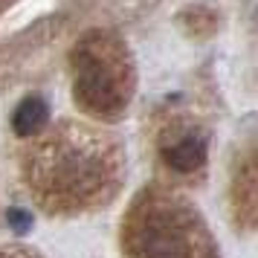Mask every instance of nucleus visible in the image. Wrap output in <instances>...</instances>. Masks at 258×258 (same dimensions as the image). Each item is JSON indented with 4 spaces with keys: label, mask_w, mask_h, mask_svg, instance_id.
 <instances>
[{
    "label": "nucleus",
    "mask_w": 258,
    "mask_h": 258,
    "mask_svg": "<svg viewBox=\"0 0 258 258\" xmlns=\"http://www.w3.org/2000/svg\"><path fill=\"white\" fill-rule=\"evenodd\" d=\"M163 157L174 171H195V168H200L206 163V140L186 137V140L174 142L171 148H165Z\"/></svg>",
    "instance_id": "obj_1"
},
{
    "label": "nucleus",
    "mask_w": 258,
    "mask_h": 258,
    "mask_svg": "<svg viewBox=\"0 0 258 258\" xmlns=\"http://www.w3.org/2000/svg\"><path fill=\"white\" fill-rule=\"evenodd\" d=\"M47 119H49L47 102L41 96H29V99H24L21 105L15 107L12 128L18 137H32V134H38V131L47 125Z\"/></svg>",
    "instance_id": "obj_2"
},
{
    "label": "nucleus",
    "mask_w": 258,
    "mask_h": 258,
    "mask_svg": "<svg viewBox=\"0 0 258 258\" xmlns=\"http://www.w3.org/2000/svg\"><path fill=\"white\" fill-rule=\"evenodd\" d=\"M6 221H9V226H12L15 232H29V226H32V215L24 212V209H9Z\"/></svg>",
    "instance_id": "obj_3"
}]
</instances>
